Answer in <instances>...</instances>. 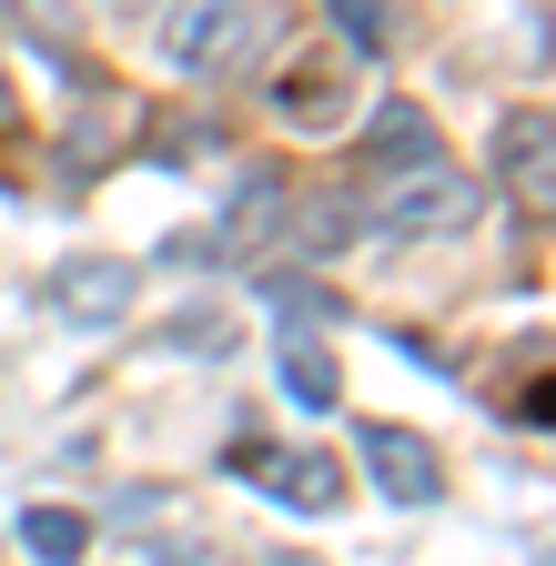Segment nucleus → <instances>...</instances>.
<instances>
[{
	"label": "nucleus",
	"mask_w": 556,
	"mask_h": 566,
	"mask_svg": "<svg viewBox=\"0 0 556 566\" xmlns=\"http://www.w3.org/2000/svg\"><path fill=\"white\" fill-rule=\"evenodd\" d=\"M365 223L385 243H426V233H465L475 212H485V182L455 172L445 153H415V163H365Z\"/></svg>",
	"instance_id": "f257e3e1"
},
{
	"label": "nucleus",
	"mask_w": 556,
	"mask_h": 566,
	"mask_svg": "<svg viewBox=\"0 0 556 566\" xmlns=\"http://www.w3.org/2000/svg\"><path fill=\"white\" fill-rule=\"evenodd\" d=\"M273 51V0H172L162 11V61L192 82H233Z\"/></svg>",
	"instance_id": "f03ea898"
},
{
	"label": "nucleus",
	"mask_w": 556,
	"mask_h": 566,
	"mask_svg": "<svg viewBox=\"0 0 556 566\" xmlns=\"http://www.w3.org/2000/svg\"><path fill=\"white\" fill-rule=\"evenodd\" d=\"M41 294H51V314H61V324L102 334V324H122V314H132V294H143V273H132L122 253H72V263H61V273L41 283Z\"/></svg>",
	"instance_id": "7ed1b4c3"
},
{
	"label": "nucleus",
	"mask_w": 556,
	"mask_h": 566,
	"mask_svg": "<svg viewBox=\"0 0 556 566\" xmlns=\"http://www.w3.org/2000/svg\"><path fill=\"white\" fill-rule=\"evenodd\" d=\"M355 455H365V475L395 495V506H436V485H445L436 436H415V424H355Z\"/></svg>",
	"instance_id": "20e7f679"
},
{
	"label": "nucleus",
	"mask_w": 556,
	"mask_h": 566,
	"mask_svg": "<svg viewBox=\"0 0 556 566\" xmlns=\"http://www.w3.org/2000/svg\"><path fill=\"white\" fill-rule=\"evenodd\" d=\"M253 485H263V495H284V506H304V516H334V506H344V465H334V455H314V446L263 455V465H253Z\"/></svg>",
	"instance_id": "39448f33"
},
{
	"label": "nucleus",
	"mask_w": 556,
	"mask_h": 566,
	"mask_svg": "<svg viewBox=\"0 0 556 566\" xmlns=\"http://www.w3.org/2000/svg\"><path fill=\"white\" fill-rule=\"evenodd\" d=\"M546 142H556V122H546L536 102L496 122V172H506V182H516V192H526L536 212H546Z\"/></svg>",
	"instance_id": "423d86ee"
},
{
	"label": "nucleus",
	"mask_w": 556,
	"mask_h": 566,
	"mask_svg": "<svg viewBox=\"0 0 556 566\" xmlns=\"http://www.w3.org/2000/svg\"><path fill=\"white\" fill-rule=\"evenodd\" d=\"M284 395H294L304 415H324V405H344V375H334V354H324L314 334H284Z\"/></svg>",
	"instance_id": "0eeeda50"
},
{
	"label": "nucleus",
	"mask_w": 556,
	"mask_h": 566,
	"mask_svg": "<svg viewBox=\"0 0 556 566\" xmlns=\"http://www.w3.org/2000/svg\"><path fill=\"white\" fill-rule=\"evenodd\" d=\"M355 153H365V163H415V153H436V122L415 112V102H385V112L365 122Z\"/></svg>",
	"instance_id": "6e6552de"
},
{
	"label": "nucleus",
	"mask_w": 556,
	"mask_h": 566,
	"mask_svg": "<svg viewBox=\"0 0 556 566\" xmlns=\"http://www.w3.org/2000/svg\"><path fill=\"white\" fill-rule=\"evenodd\" d=\"M21 546H31L41 566H72V556L92 546V516H82V506H31V516H21Z\"/></svg>",
	"instance_id": "1a4fd4ad"
},
{
	"label": "nucleus",
	"mask_w": 556,
	"mask_h": 566,
	"mask_svg": "<svg viewBox=\"0 0 556 566\" xmlns=\"http://www.w3.org/2000/svg\"><path fill=\"white\" fill-rule=\"evenodd\" d=\"M344 92H355V71H344V61H304L273 102H284L294 122H324V112H344Z\"/></svg>",
	"instance_id": "9d476101"
},
{
	"label": "nucleus",
	"mask_w": 556,
	"mask_h": 566,
	"mask_svg": "<svg viewBox=\"0 0 556 566\" xmlns=\"http://www.w3.org/2000/svg\"><path fill=\"white\" fill-rule=\"evenodd\" d=\"M324 21H334V31H344V41H355V51H365V61H375V51H385V0H324Z\"/></svg>",
	"instance_id": "9b49d317"
},
{
	"label": "nucleus",
	"mask_w": 556,
	"mask_h": 566,
	"mask_svg": "<svg viewBox=\"0 0 556 566\" xmlns=\"http://www.w3.org/2000/svg\"><path fill=\"white\" fill-rule=\"evenodd\" d=\"M11 21H31L41 41H72L82 31V0H11Z\"/></svg>",
	"instance_id": "f8f14e48"
},
{
	"label": "nucleus",
	"mask_w": 556,
	"mask_h": 566,
	"mask_svg": "<svg viewBox=\"0 0 556 566\" xmlns=\"http://www.w3.org/2000/svg\"><path fill=\"white\" fill-rule=\"evenodd\" d=\"M11 132H21V112H11V92H0V153H11Z\"/></svg>",
	"instance_id": "ddd939ff"
},
{
	"label": "nucleus",
	"mask_w": 556,
	"mask_h": 566,
	"mask_svg": "<svg viewBox=\"0 0 556 566\" xmlns=\"http://www.w3.org/2000/svg\"><path fill=\"white\" fill-rule=\"evenodd\" d=\"M102 11H153V0H102Z\"/></svg>",
	"instance_id": "4468645a"
}]
</instances>
